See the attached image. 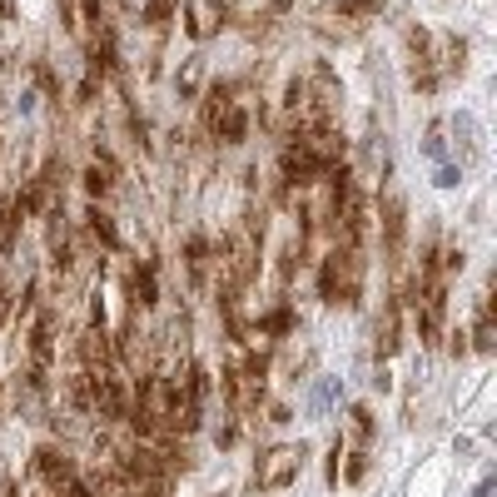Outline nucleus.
Instances as JSON below:
<instances>
[{
    "label": "nucleus",
    "mask_w": 497,
    "mask_h": 497,
    "mask_svg": "<svg viewBox=\"0 0 497 497\" xmlns=\"http://www.w3.org/2000/svg\"><path fill=\"white\" fill-rule=\"evenodd\" d=\"M119 5H125V11H130V15H144V11H150V5H154V0H119Z\"/></svg>",
    "instance_id": "18"
},
{
    "label": "nucleus",
    "mask_w": 497,
    "mask_h": 497,
    "mask_svg": "<svg viewBox=\"0 0 497 497\" xmlns=\"http://www.w3.org/2000/svg\"><path fill=\"white\" fill-rule=\"evenodd\" d=\"M85 189L95 199H105L109 189H115V160H109V150H95V160H90V170H85Z\"/></svg>",
    "instance_id": "7"
},
{
    "label": "nucleus",
    "mask_w": 497,
    "mask_h": 497,
    "mask_svg": "<svg viewBox=\"0 0 497 497\" xmlns=\"http://www.w3.org/2000/svg\"><path fill=\"white\" fill-rule=\"evenodd\" d=\"M318 289H324V303H358V289H363V248L334 244L324 259V274H318Z\"/></svg>",
    "instance_id": "2"
},
{
    "label": "nucleus",
    "mask_w": 497,
    "mask_h": 497,
    "mask_svg": "<svg viewBox=\"0 0 497 497\" xmlns=\"http://www.w3.org/2000/svg\"><path fill=\"white\" fill-rule=\"evenodd\" d=\"M205 130L214 135L219 144H244L248 135V109L239 100V80H219L205 95Z\"/></svg>",
    "instance_id": "1"
},
{
    "label": "nucleus",
    "mask_w": 497,
    "mask_h": 497,
    "mask_svg": "<svg viewBox=\"0 0 497 497\" xmlns=\"http://www.w3.org/2000/svg\"><path fill=\"white\" fill-rule=\"evenodd\" d=\"M199 80H205V55H189L184 60V70H179V100H195V90H199Z\"/></svg>",
    "instance_id": "13"
},
{
    "label": "nucleus",
    "mask_w": 497,
    "mask_h": 497,
    "mask_svg": "<svg viewBox=\"0 0 497 497\" xmlns=\"http://www.w3.org/2000/svg\"><path fill=\"white\" fill-rule=\"evenodd\" d=\"M403 344V303L398 299H383L379 309V324H373V348H379V358H393Z\"/></svg>",
    "instance_id": "6"
},
{
    "label": "nucleus",
    "mask_w": 497,
    "mask_h": 497,
    "mask_svg": "<svg viewBox=\"0 0 497 497\" xmlns=\"http://www.w3.org/2000/svg\"><path fill=\"white\" fill-rule=\"evenodd\" d=\"M438 184H443V189H448V184H458V170H453V164H438Z\"/></svg>",
    "instance_id": "17"
},
{
    "label": "nucleus",
    "mask_w": 497,
    "mask_h": 497,
    "mask_svg": "<svg viewBox=\"0 0 497 497\" xmlns=\"http://www.w3.org/2000/svg\"><path fill=\"white\" fill-rule=\"evenodd\" d=\"M408 248V209H403V199L398 195H388L383 199V254H388V264L403 274V254Z\"/></svg>",
    "instance_id": "5"
},
{
    "label": "nucleus",
    "mask_w": 497,
    "mask_h": 497,
    "mask_svg": "<svg viewBox=\"0 0 497 497\" xmlns=\"http://www.w3.org/2000/svg\"><path fill=\"white\" fill-rule=\"evenodd\" d=\"M15 234H21V209L15 199H0V259L15 248Z\"/></svg>",
    "instance_id": "11"
},
{
    "label": "nucleus",
    "mask_w": 497,
    "mask_h": 497,
    "mask_svg": "<svg viewBox=\"0 0 497 497\" xmlns=\"http://www.w3.org/2000/svg\"><path fill=\"white\" fill-rule=\"evenodd\" d=\"M303 458H309V448L303 443H274L259 453V463H254V483L264 487V493H279V487H289L293 477L303 473Z\"/></svg>",
    "instance_id": "3"
},
{
    "label": "nucleus",
    "mask_w": 497,
    "mask_h": 497,
    "mask_svg": "<svg viewBox=\"0 0 497 497\" xmlns=\"http://www.w3.org/2000/svg\"><path fill=\"white\" fill-rule=\"evenodd\" d=\"M269 423H289V408H283V403H269Z\"/></svg>",
    "instance_id": "19"
},
{
    "label": "nucleus",
    "mask_w": 497,
    "mask_h": 497,
    "mask_svg": "<svg viewBox=\"0 0 497 497\" xmlns=\"http://www.w3.org/2000/svg\"><path fill=\"white\" fill-rule=\"evenodd\" d=\"M85 239L100 248H119V234H115V219L105 214V209H90L85 214Z\"/></svg>",
    "instance_id": "9"
},
{
    "label": "nucleus",
    "mask_w": 497,
    "mask_h": 497,
    "mask_svg": "<svg viewBox=\"0 0 497 497\" xmlns=\"http://www.w3.org/2000/svg\"><path fill=\"white\" fill-rule=\"evenodd\" d=\"M473 344H477V353H493V344H497V328H493V299H477V328H473Z\"/></svg>",
    "instance_id": "10"
},
{
    "label": "nucleus",
    "mask_w": 497,
    "mask_h": 497,
    "mask_svg": "<svg viewBox=\"0 0 497 497\" xmlns=\"http://www.w3.org/2000/svg\"><path fill=\"white\" fill-rule=\"evenodd\" d=\"M154 299H160V289H154V264H135L130 269V309L140 314Z\"/></svg>",
    "instance_id": "8"
},
{
    "label": "nucleus",
    "mask_w": 497,
    "mask_h": 497,
    "mask_svg": "<svg viewBox=\"0 0 497 497\" xmlns=\"http://www.w3.org/2000/svg\"><path fill=\"white\" fill-rule=\"evenodd\" d=\"M473 497H493V477H483V483H477V493Z\"/></svg>",
    "instance_id": "21"
},
{
    "label": "nucleus",
    "mask_w": 497,
    "mask_h": 497,
    "mask_svg": "<svg viewBox=\"0 0 497 497\" xmlns=\"http://www.w3.org/2000/svg\"><path fill=\"white\" fill-rule=\"evenodd\" d=\"M125 497H170L164 487H135V493H125Z\"/></svg>",
    "instance_id": "20"
},
{
    "label": "nucleus",
    "mask_w": 497,
    "mask_h": 497,
    "mask_svg": "<svg viewBox=\"0 0 497 497\" xmlns=\"http://www.w3.org/2000/svg\"><path fill=\"white\" fill-rule=\"evenodd\" d=\"M363 473H368V453H363V448H353V453H348V463H344V483H358Z\"/></svg>",
    "instance_id": "15"
},
{
    "label": "nucleus",
    "mask_w": 497,
    "mask_h": 497,
    "mask_svg": "<svg viewBox=\"0 0 497 497\" xmlns=\"http://www.w3.org/2000/svg\"><path fill=\"white\" fill-rule=\"evenodd\" d=\"M344 432H348V438H353L358 448H363L368 438H373V413H368V408H348V423H344Z\"/></svg>",
    "instance_id": "14"
},
{
    "label": "nucleus",
    "mask_w": 497,
    "mask_h": 497,
    "mask_svg": "<svg viewBox=\"0 0 497 497\" xmlns=\"http://www.w3.org/2000/svg\"><path fill=\"white\" fill-rule=\"evenodd\" d=\"M423 154H428L432 164H448V125L443 119H432L428 130H423Z\"/></svg>",
    "instance_id": "12"
},
{
    "label": "nucleus",
    "mask_w": 497,
    "mask_h": 497,
    "mask_svg": "<svg viewBox=\"0 0 497 497\" xmlns=\"http://www.w3.org/2000/svg\"><path fill=\"white\" fill-rule=\"evenodd\" d=\"M31 473H35V487H40L45 497H60L70 483H80V467H75V458H70L65 448H55V443L35 448V463H31Z\"/></svg>",
    "instance_id": "4"
},
{
    "label": "nucleus",
    "mask_w": 497,
    "mask_h": 497,
    "mask_svg": "<svg viewBox=\"0 0 497 497\" xmlns=\"http://www.w3.org/2000/svg\"><path fill=\"white\" fill-rule=\"evenodd\" d=\"M334 398H338V379H324V383H318V388H314V408L324 413Z\"/></svg>",
    "instance_id": "16"
}]
</instances>
